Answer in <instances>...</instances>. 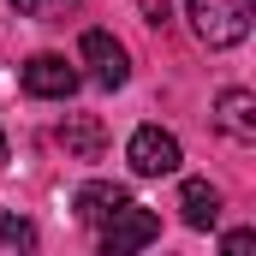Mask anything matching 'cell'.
Here are the masks:
<instances>
[{
  "mask_svg": "<svg viewBox=\"0 0 256 256\" xmlns=\"http://www.w3.org/2000/svg\"><path fill=\"white\" fill-rule=\"evenodd\" d=\"M185 12L202 48H238L256 24V0H191Z\"/></svg>",
  "mask_w": 256,
  "mask_h": 256,
  "instance_id": "cell-1",
  "label": "cell"
},
{
  "mask_svg": "<svg viewBox=\"0 0 256 256\" xmlns=\"http://www.w3.org/2000/svg\"><path fill=\"white\" fill-rule=\"evenodd\" d=\"M161 238V214L143 208V202H120L108 220H102V250L108 256H126V250H143Z\"/></svg>",
  "mask_w": 256,
  "mask_h": 256,
  "instance_id": "cell-2",
  "label": "cell"
},
{
  "mask_svg": "<svg viewBox=\"0 0 256 256\" xmlns=\"http://www.w3.org/2000/svg\"><path fill=\"white\" fill-rule=\"evenodd\" d=\"M126 161H131V173L137 179H167V173H179V137L173 131H161V126H137L131 131V143H126Z\"/></svg>",
  "mask_w": 256,
  "mask_h": 256,
  "instance_id": "cell-3",
  "label": "cell"
},
{
  "mask_svg": "<svg viewBox=\"0 0 256 256\" xmlns=\"http://www.w3.org/2000/svg\"><path fill=\"white\" fill-rule=\"evenodd\" d=\"M78 54L96 66V84H102V90H120V84L131 78V54H126V42H120V36H108V30H84Z\"/></svg>",
  "mask_w": 256,
  "mask_h": 256,
  "instance_id": "cell-4",
  "label": "cell"
},
{
  "mask_svg": "<svg viewBox=\"0 0 256 256\" xmlns=\"http://www.w3.org/2000/svg\"><path fill=\"white\" fill-rule=\"evenodd\" d=\"M24 96H36V102H66V96H78V72L60 60V54H36V60H24Z\"/></svg>",
  "mask_w": 256,
  "mask_h": 256,
  "instance_id": "cell-5",
  "label": "cell"
},
{
  "mask_svg": "<svg viewBox=\"0 0 256 256\" xmlns=\"http://www.w3.org/2000/svg\"><path fill=\"white\" fill-rule=\"evenodd\" d=\"M214 126L226 131L232 143H256V96H250V90H220Z\"/></svg>",
  "mask_w": 256,
  "mask_h": 256,
  "instance_id": "cell-6",
  "label": "cell"
},
{
  "mask_svg": "<svg viewBox=\"0 0 256 256\" xmlns=\"http://www.w3.org/2000/svg\"><path fill=\"white\" fill-rule=\"evenodd\" d=\"M60 149L72 155V161H102V149H108V131H102V120H96V114H66V126H60Z\"/></svg>",
  "mask_w": 256,
  "mask_h": 256,
  "instance_id": "cell-7",
  "label": "cell"
},
{
  "mask_svg": "<svg viewBox=\"0 0 256 256\" xmlns=\"http://www.w3.org/2000/svg\"><path fill=\"white\" fill-rule=\"evenodd\" d=\"M120 202H131V191H126V185H114V179H90V185H78V196H72V208H78L84 226H102Z\"/></svg>",
  "mask_w": 256,
  "mask_h": 256,
  "instance_id": "cell-8",
  "label": "cell"
},
{
  "mask_svg": "<svg viewBox=\"0 0 256 256\" xmlns=\"http://www.w3.org/2000/svg\"><path fill=\"white\" fill-rule=\"evenodd\" d=\"M179 214H185V226L208 232V226L220 220V191H214L208 179H185V185H179Z\"/></svg>",
  "mask_w": 256,
  "mask_h": 256,
  "instance_id": "cell-9",
  "label": "cell"
},
{
  "mask_svg": "<svg viewBox=\"0 0 256 256\" xmlns=\"http://www.w3.org/2000/svg\"><path fill=\"white\" fill-rule=\"evenodd\" d=\"M0 250H36V226L12 208H0Z\"/></svg>",
  "mask_w": 256,
  "mask_h": 256,
  "instance_id": "cell-10",
  "label": "cell"
},
{
  "mask_svg": "<svg viewBox=\"0 0 256 256\" xmlns=\"http://www.w3.org/2000/svg\"><path fill=\"white\" fill-rule=\"evenodd\" d=\"M12 12H24V18H54V12H66V6H78V0H6Z\"/></svg>",
  "mask_w": 256,
  "mask_h": 256,
  "instance_id": "cell-11",
  "label": "cell"
},
{
  "mask_svg": "<svg viewBox=\"0 0 256 256\" xmlns=\"http://www.w3.org/2000/svg\"><path fill=\"white\" fill-rule=\"evenodd\" d=\"M137 6H143V18H149L155 30H161V24L173 18V0H137Z\"/></svg>",
  "mask_w": 256,
  "mask_h": 256,
  "instance_id": "cell-12",
  "label": "cell"
},
{
  "mask_svg": "<svg viewBox=\"0 0 256 256\" xmlns=\"http://www.w3.org/2000/svg\"><path fill=\"white\" fill-rule=\"evenodd\" d=\"M220 244H226V250L238 256V250H250V244H256V232H250V226H238V232H226V238H220Z\"/></svg>",
  "mask_w": 256,
  "mask_h": 256,
  "instance_id": "cell-13",
  "label": "cell"
},
{
  "mask_svg": "<svg viewBox=\"0 0 256 256\" xmlns=\"http://www.w3.org/2000/svg\"><path fill=\"white\" fill-rule=\"evenodd\" d=\"M0 161H6V131H0Z\"/></svg>",
  "mask_w": 256,
  "mask_h": 256,
  "instance_id": "cell-14",
  "label": "cell"
}]
</instances>
